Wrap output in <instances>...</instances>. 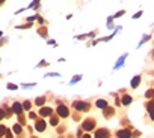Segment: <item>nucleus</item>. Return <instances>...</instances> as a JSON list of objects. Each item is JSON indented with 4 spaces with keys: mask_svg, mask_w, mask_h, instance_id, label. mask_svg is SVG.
Wrapping results in <instances>:
<instances>
[{
    "mask_svg": "<svg viewBox=\"0 0 154 138\" xmlns=\"http://www.w3.org/2000/svg\"><path fill=\"white\" fill-rule=\"evenodd\" d=\"M74 108L77 111H86L89 108V104L85 102V101H77V102H74Z\"/></svg>",
    "mask_w": 154,
    "mask_h": 138,
    "instance_id": "1",
    "label": "nucleus"
},
{
    "mask_svg": "<svg viewBox=\"0 0 154 138\" xmlns=\"http://www.w3.org/2000/svg\"><path fill=\"white\" fill-rule=\"evenodd\" d=\"M95 138H109L110 137V132L107 129H97L95 131V135H94Z\"/></svg>",
    "mask_w": 154,
    "mask_h": 138,
    "instance_id": "2",
    "label": "nucleus"
},
{
    "mask_svg": "<svg viewBox=\"0 0 154 138\" xmlns=\"http://www.w3.org/2000/svg\"><path fill=\"white\" fill-rule=\"evenodd\" d=\"M82 126H83L85 131H92L94 128H95V122H94L92 119H86V120L83 122Z\"/></svg>",
    "mask_w": 154,
    "mask_h": 138,
    "instance_id": "3",
    "label": "nucleus"
},
{
    "mask_svg": "<svg viewBox=\"0 0 154 138\" xmlns=\"http://www.w3.org/2000/svg\"><path fill=\"white\" fill-rule=\"evenodd\" d=\"M116 137L118 138H131V132L129 129H121L116 132Z\"/></svg>",
    "mask_w": 154,
    "mask_h": 138,
    "instance_id": "4",
    "label": "nucleus"
},
{
    "mask_svg": "<svg viewBox=\"0 0 154 138\" xmlns=\"http://www.w3.org/2000/svg\"><path fill=\"white\" fill-rule=\"evenodd\" d=\"M56 111H57V114L61 117H68V108H66L65 105H59Z\"/></svg>",
    "mask_w": 154,
    "mask_h": 138,
    "instance_id": "5",
    "label": "nucleus"
},
{
    "mask_svg": "<svg viewBox=\"0 0 154 138\" xmlns=\"http://www.w3.org/2000/svg\"><path fill=\"white\" fill-rule=\"evenodd\" d=\"M12 110H14V113H15V114L21 116V113H23V105H21V104H18V102H14V105H12Z\"/></svg>",
    "mask_w": 154,
    "mask_h": 138,
    "instance_id": "6",
    "label": "nucleus"
},
{
    "mask_svg": "<svg viewBox=\"0 0 154 138\" xmlns=\"http://www.w3.org/2000/svg\"><path fill=\"white\" fill-rule=\"evenodd\" d=\"M35 129L38 131V132H42V131H45V122H44V120H36Z\"/></svg>",
    "mask_w": 154,
    "mask_h": 138,
    "instance_id": "7",
    "label": "nucleus"
},
{
    "mask_svg": "<svg viewBox=\"0 0 154 138\" xmlns=\"http://www.w3.org/2000/svg\"><path fill=\"white\" fill-rule=\"evenodd\" d=\"M51 113H53V110L49 107H44V108H41V111H39V114H41L42 117H47V116H51Z\"/></svg>",
    "mask_w": 154,
    "mask_h": 138,
    "instance_id": "8",
    "label": "nucleus"
},
{
    "mask_svg": "<svg viewBox=\"0 0 154 138\" xmlns=\"http://www.w3.org/2000/svg\"><path fill=\"white\" fill-rule=\"evenodd\" d=\"M113 113H115L113 108H110V107H106L104 108V117H106V119H110V117L113 116Z\"/></svg>",
    "mask_w": 154,
    "mask_h": 138,
    "instance_id": "9",
    "label": "nucleus"
},
{
    "mask_svg": "<svg viewBox=\"0 0 154 138\" xmlns=\"http://www.w3.org/2000/svg\"><path fill=\"white\" fill-rule=\"evenodd\" d=\"M146 108H148V111H150V117H151V120H154V102H148Z\"/></svg>",
    "mask_w": 154,
    "mask_h": 138,
    "instance_id": "10",
    "label": "nucleus"
},
{
    "mask_svg": "<svg viewBox=\"0 0 154 138\" xmlns=\"http://www.w3.org/2000/svg\"><path fill=\"white\" fill-rule=\"evenodd\" d=\"M95 105H97V107L98 108H106V107H107V102H106V101H103V99H98L97 102H95Z\"/></svg>",
    "mask_w": 154,
    "mask_h": 138,
    "instance_id": "11",
    "label": "nucleus"
},
{
    "mask_svg": "<svg viewBox=\"0 0 154 138\" xmlns=\"http://www.w3.org/2000/svg\"><path fill=\"white\" fill-rule=\"evenodd\" d=\"M139 83H140V77H135V78L131 80V87L136 89V87L139 86Z\"/></svg>",
    "mask_w": 154,
    "mask_h": 138,
    "instance_id": "12",
    "label": "nucleus"
},
{
    "mask_svg": "<svg viewBox=\"0 0 154 138\" xmlns=\"http://www.w3.org/2000/svg\"><path fill=\"white\" fill-rule=\"evenodd\" d=\"M121 102H123L124 105H129V104L131 102V98H130L129 95H125V96H123V99H121Z\"/></svg>",
    "mask_w": 154,
    "mask_h": 138,
    "instance_id": "13",
    "label": "nucleus"
},
{
    "mask_svg": "<svg viewBox=\"0 0 154 138\" xmlns=\"http://www.w3.org/2000/svg\"><path fill=\"white\" fill-rule=\"evenodd\" d=\"M14 132H15V134H21V132H23V128H21V125H20V123H18V125H14Z\"/></svg>",
    "mask_w": 154,
    "mask_h": 138,
    "instance_id": "14",
    "label": "nucleus"
},
{
    "mask_svg": "<svg viewBox=\"0 0 154 138\" xmlns=\"http://www.w3.org/2000/svg\"><path fill=\"white\" fill-rule=\"evenodd\" d=\"M6 134V128L3 126V125H0V137H3Z\"/></svg>",
    "mask_w": 154,
    "mask_h": 138,
    "instance_id": "15",
    "label": "nucleus"
},
{
    "mask_svg": "<svg viewBox=\"0 0 154 138\" xmlns=\"http://www.w3.org/2000/svg\"><path fill=\"white\" fill-rule=\"evenodd\" d=\"M44 102H45V99H44V98H38V99L35 101V104H36V105H42Z\"/></svg>",
    "mask_w": 154,
    "mask_h": 138,
    "instance_id": "16",
    "label": "nucleus"
},
{
    "mask_svg": "<svg viewBox=\"0 0 154 138\" xmlns=\"http://www.w3.org/2000/svg\"><path fill=\"white\" fill-rule=\"evenodd\" d=\"M50 123L53 125V126H57V117H51V120H50Z\"/></svg>",
    "mask_w": 154,
    "mask_h": 138,
    "instance_id": "17",
    "label": "nucleus"
},
{
    "mask_svg": "<svg viewBox=\"0 0 154 138\" xmlns=\"http://www.w3.org/2000/svg\"><path fill=\"white\" fill-rule=\"evenodd\" d=\"M146 98H151V96H154V90H148L146 92V95H145Z\"/></svg>",
    "mask_w": 154,
    "mask_h": 138,
    "instance_id": "18",
    "label": "nucleus"
},
{
    "mask_svg": "<svg viewBox=\"0 0 154 138\" xmlns=\"http://www.w3.org/2000/svg\"><path fill=\"white\" fill-rule=\"evenodd\" d=\"M23 108H24V110H29V108H30V102H24V104H23Z\"/></svg>",
    "mask_w": 154,
    "mask_h": 138,
    "instance_id": "19",
    "label": "nucleus"
},
{
    "mask_svg": "<svg viewBox=\"0 0 154 138\" xmlns=\"http://www.w3.org/2000/svg\"><path fill=\"white\" fill-rule=\"evenodd\" d=\"M8 89H11V90H15V89H17V86H15V84H8Z\"/></svg>",
    "mask_w": 154,
    "mask_h": 138,
    "instance_id": "20",
    "label": "nucleus"
},
{
    "mask_svg": "<svg viewBox=\"0 0 154 138\" xmlns=\"http://www.w3.org/2000/svg\"><path fill=\"white\" fill-rule=\"evenodd\" d=\"M3 117H5V111H3V110H0V120H2Z\"/></svg>",
    "mask_w": 154,
    "mask_h": 138,
    "instance_id": "21",
    "label": "nucleus"
},
{
    "mask_svg": "<svg viewBox=\"0 0 154 138\" xmlns=\"http://www.w3.org/2000/svg\"><path fill=\"white\" fill-rule=\"evenodd\" d=\"M29 117H30V119H35L36 116H35V113H30V114H29Z\"/></svg>",
    "mask_w": 154,
    "mask_h": 138,
    "instance_id": "22",
    "label": "nucleus"
},
{
    "mask_svg": "<svg viewBox=\"0 0 154 138\" xmlns=\"http://www.w3.org/2000/svg\"><path fill=\"white\" fill-rule=\"evenodd\" d=\"M83 138H91V135H85Z\"/></svg>",
    "mask_w": 154,
    "mask_h": 138,
    "instance_id": "23",
    "label": "nucleus"
},
{
    "mask_svg": "<svg viewBox=\"0 0 154 138\" xmlns=\"http://www.w3.org/2000/svg\"><path fill=\"white\" fill-rule=\"evenodd\" d=\"M2 2H5V0H0V3H2Z\"/></svg>",
    "mask_w": 154,
    "mask_h": 138,
    "instance_id": "24",
    "label": "nucleus"
},
{
    "mask_svg": "<svg viewBox=\"0 0 154 138\" xmlns=\"http://www.w3.org/2000/svg\"><path fill=\"white\" fill-rule=\"evenodd\" d=\"M153 102H154V96H153Z\"/></svg>",
    "mask_w": 154,
    "mask_h": 138,
    "instance_id": "25",
    "label": "nucleus"
},
{
    "mask_svg": "<svg viewBox=\"0 0 154 138\" xmlns=\"http://www.w3.org/2000/svg\"><path fill=\"white\" fill-rule=\"evenodd\" d=\"M33 138H36V137H33Z\"/></svg>",
    "mask_w": 154,
    "mask_h": 138,
    "instance_id": "26",
    "label": "nucleus"
},
{
    "mask_svg": "<svg viewBox=\"0 0 154 138\" xmlns=\"http://www.w3.org/2000/svg\"><path fill=\"white\" fill-rule=\"evenodd\" d=\"M153 57H154V54H153Z\"/></svg>",
    "mask_w": 154,
    "mask_h": 138,
    "instance_id": "27",
    "label": "nucleus"
}]
</instances>
